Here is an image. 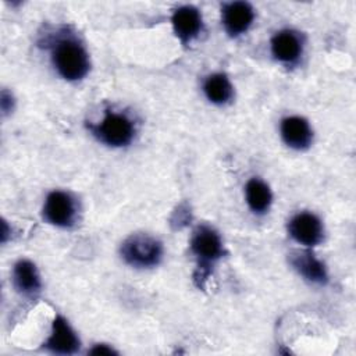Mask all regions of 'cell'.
<instances>
[{"label":"cell","instance_id":"6da1fadb","mask_svg":"<svg viewBox=\"0 0 356 356\" xmlns=\"http://www.w3.org/2000/svg\"><path fill=\"white\" fill-rule=\"evenodd\" d=\"M191 250L197 260L193 281L197 288H204L214 263L224 256V245L220 234L209 225H199L191 238Z\"/></svg>","mask_w":356,"mask_h":356},{"label":"cell","instance_id":"7a4b0ae2","mask_svg":"<svg viewBox=\"0 0 356 356\" xmlns=\"http://www.w3.org/2000/svg\"><path fill=\"white\" fill-rule=\"evenodd\" d=\"M51 63L65 81L82 79L90 68L86 49L72 36L58 38L51 47Z\"/></svg>","mask_w":356,"mask_h":356},{"label":"cell","instance_id":"3957f363","mask_svg":"<svg viewBox=\"0 0 356 356\" xmlns=\"http://www.w3.org/2000/svg\"><path fill=\"white\" fill-rule=\"evenodd\" d=\"M120 254L132 267L149 268L161 261L163 245L149 234H132L121 243Z\"/></svg>","mask_w":356,"mask_h":356},{"label":"cell","instance_id":"277c9868","mask_svg":"<svg viewBox=\"0 0 356 356\" xmlns=\"http://www.w3.org/2000/svg\"><path fill=\"white\" fill-rule=\"evenodd\" d=\"M90 131L102 143L111 147H122L132 142L135 125L125 114L108 110L99 124L90 125Z\"/></svg>","mask_w":356,"mask_h":356},{"label":"cell","instance_id":"5b68a950","mask_svg":"<svg viewBox=\"0 0 356 356\" xmlns=\"http://www.w3.org/2000/svg\"><path fill=\"white\" fill-rule=\"evenodd\" d=\"M42 216L49 224L54 227L70 228L75 224L78 217L76 202L68 192L53 191L44 200Z\"/></svg>","mask_w":356,"mask_h":356},{"label":"cell","instance_id":"8992f818","mask_svg":"<svg viewBox=\"0 0 356 356\" xmlns=\"http://www.w3.org/2000/svg\"><path fill=\"white\" fill-rule=\"evenodd\" d=\"M288 234L300 245L316 246L324 238V227L316 214L302 211L288 221Z\"/></svg>","mask_w":356,"mask_h":356},{"label":"cell","instance_id":"52a82bcc","mask_svg":"<svg viewBox=\"0 0 356 356\" xmlns=\"http://www.w3.org/2000/svg\"><path fill=\"white\" fill-rule=\"evenodd\" d=\"M254 19V10L246 1L224 3L221 7V21L225 32L236 38L245 33Z\"/></svg>","mask_w":356,"mask_h":356},{"label":"cell","instance_id":"ba28073f","mask_svg":"<svg viewBox=\"0 0 356 356\" xmlns=\"http://www.w3.org/2000/svg\"><path fill=\"white\" fill-rule=\"evenodd\" d=\"M171 24L175 36L182 44H189L202 31L203 21L200 11L193 6H181L174 10Z\"/></svg>","mask_w":356,"mask_h":356},{"label":"cell","instance_id":"9c48e42d","mask_svg":"<svg viewBox=\"0 0 356 356\" xmlns=\"http://www.w3.org/2000/svg\"><path fill=\"white\" fill-rule=\"evenodd\" d=\"M79 338L63 316H57L51 324V332L44 342V348L58 355H72L79 349Z\"/></svg>","mask_w":356,"mask_h":356},{"label":"cell","instance_id":"30bf717a","mask_svg":"<svg viewBox=\"0 0 356 356\" xmlns=\"http://www.w3.org/2000/svg\"><path fill=\"white\" fill-rule=\"evenodd\" d=\"M280 132L284 143L295 150H305L312 145L313 131L309 121L299 115H289L281 121Z\"/></svg>","mask_w":356,"mask_h":356},{"label":"cell","instance_id":"8fae6325","mask_svg":"<svg viewBox=\"0 0 356 356\" xmlns=\"http://www.w3.org/2000/svg\"><path fill=\"white\" fill-rule=\"evenodd\" d=\"M271 54L282 64H295L303 51V43L300 36L291 29H282L277 32L270 42Z\"/></svg>","mask_w":356,"mask_h":356},{"label":"cell","instance_id":"7c38bea8","mask_svg":"<svg viewBox=\"0 0 356 356\" xmlns=\"http://www.w3.org/2000/svg\"><path fill=\"white\" fill-rule=\"evenodd\" d=\"M289 263L292 267L309 282L317 285H325L328 281V273L325 264L309 250H295L289 254Z\"/></svg>","mask_w":356,"mask_h":356},{"label":"cell","instance_id":"4fadbf2b","mask_svg":"<svg viewBox=\"0 0 356 356\" xmlns=\"http://www.w3.org/2000/svg\"><path fill=\"white\" fill-rule=\"evenodd\" d=\"M13 285L18 293L26 298H35L40 292V275L36 266L31 260L21 259L14 264Z\"/></svg>","mask_w":356,"mask_h":356},{"label":"cell","instance_id":"5bb4252c","mask_svg":"<svg viewBox=\"0 0 356 356\" xmlns=\"http://www.w3.org/2000/svg\"><path fill=\"white\" fill-rule=\"evenodd\" d=\"M245 197L249 209L254 214H264L273 203L270 186L260 178H250L245 185Z\"/></svg>","mask_w":356,"mask_h":356},{"label":"cell","instance_id":"9a60e30c","mask_svg":"<svg viewBox=\"0 0 356 356\" xmlns=\"http://www.w3.org/2000/svg\"><path fill=\"white\" fill-rule=\"evenodd\" d=\"M203 92L213 104H225L232 99L234 88L225 74L217 72L209 75L203 82Z\"/></svg>","mask_w":356,"mask_h":356},{"label":"cell","instance_id":"2e32d148","mask_svg":"<svg viewBox=\"0 0 356 356\" xmlns=\"http://www.w3.org/2000/svg\"><path fill=\"white\" fill-rule=\"evenodd\" d=\"M0 107L3 114H8L13 107H14V99L11 96V93H8L6 89L1 90V96H0Z\"/></svg>","mask_w":356,"mask_h":356},{"label":"cell","instance_id":"e0dca14e","mask_svg":"<svg viewBox=\"0 0 356 356\" xmlns=\"http://www.w3.org/2000/svg\"><path fill=\"white\" fill-rule=\"evenodd\" d=\"M89 353L90 355H115L117 352L106 343H97L89 350Z\"/></svg>","mask_w":356,"mask_h":356}]
</instances>
